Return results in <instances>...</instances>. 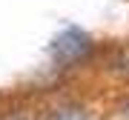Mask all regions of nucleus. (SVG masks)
<instances>
[{
    "mask_svg": "<svg viewBox=\"0 0 129 120\" xmlns=\"http://www.w3.org/2000/svg\"><path fill=\"white\" fill-rule=\"evenodd\" d=\"M49 120H89V117L80 109H57V111H52Z\"/></svg>",
    "mask_w": 129,
    "mask_h": 120,
    "instance_id": "nucleus-2",
    "label": "nucleus"
},
{
    "mask_svg": "<svg viewBox=\"0 0 129 120\" xmlns=\"http://www.w3.org/2000/svg\"><path fill=\"white\" fill-rule=\"evenodd\" d=\"M89 49H92V40H89V34L86 32H80V29H63L55 40H52V57L57 60L60 66H69V63H78L80 57H86L89 54Z\"/></svg>",
    "mask_w": 129,
    "mask_h": 120,
    "instance_id": "nucleus-1",
    "label": "nucleus"
},
{
    "mask_svg": "<svg viewBox=\"0 0 129 120\" xmlns=\"http://www.w3.org/2000/svg\"><path fill=\"white\" fill-rule=\"evenodd\" d=\"M123 111H126V117H129V103H126V109H123Z\"/></svg>",
    "mask_w": 129,
    "mask_h": 120,
    "instance_id": "nucleus-3",
    "label": "nucleus"
}]
</instances>
